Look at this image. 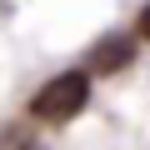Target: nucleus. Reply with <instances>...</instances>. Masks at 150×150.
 Returning <instances> with one entry per match:
<instances>
[{"label":"nucleus","instance_id":"obj_1","mask_svg":"<svg viewBox=\"0 0 150 150\" xmlns=\"http://www.w3.org/2000/svg\"><path fill=\"white\" fill-rule=\"evenodd\" d=\"M85 105H90V75H85V70H65V75L45 80V85L30 95V115L45 120V125H65V120L80 115Z\"/></svg>","mask_w":150,"mask_h":150},{"label":"nucleus","instance_id":"obj_2","mask_svg":"<svg viewBox=\"0 0 150 150\" xmlns=\"http://www.w3.org/2000/svg\"><path fill=\"white\" fill-rule=\"evenodd\" d=\"M135 60V40L130 35H105L95 50H90V70H100V75H110V70H120V65H130Z\"/></svg>","mask_w":150,"mask_h":150},{"label":"nucleus","instance_id":"obj_3","mask_svg":"<svg viewBox=\"0 0 150 150\" xmlns=\"http://www.w3.org/2000/svg\"><path fill=\"white\" fill-rule=\"evenodd\" d=\"M135 25H140V35H145V40H150V5H145V10H140V20H135Z\"/></svg>","mask_w":150,"mask_h":150}]
</instances>
